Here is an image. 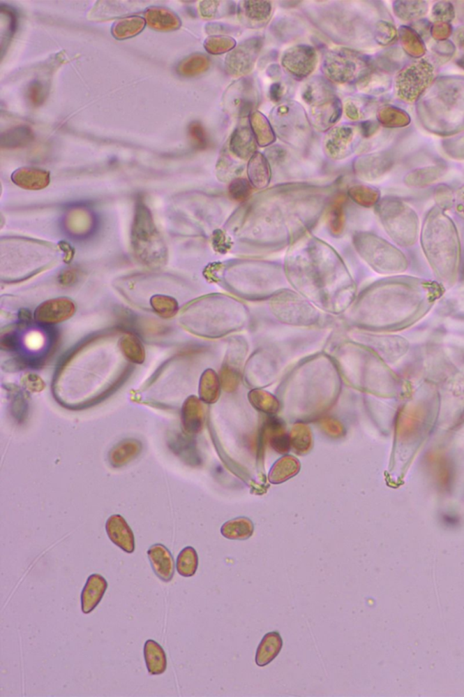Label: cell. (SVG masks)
<instances>
[{"label": "cell", "instance_id": "cell-8", "mask_svg": "<svg viewBox=\"0 0 464 697\" xmlns=\"http://www.w3.org/2000/svg\"><path fill=\"white\" fill-rule=\"evenodd\" d=\"M77 305L73 300L59 297L47 300L36 307L34 318L42 324H57L66 322L74 316Z\"/></svg>", "mask_w": 464, "mask_h": 697}, {"label": "cell", "instance_id": "cell-13", "mask_svg": "<svg viewBox=\"0 0 464 697\" xmlns=\"http://www.w3.org/2000/svg\"><path fill=\"white\" fill-rule=\"evenodd\" d=\"M151 568L160 580L169 583L174 578L175 562L171 551L163 544L151 545L147 551Z\"/></svg>", "mask_w": 464, "mask_h": 697}, {"label": "cell", "instance_id": "cell-43", "mask_svg": "<svg viewBox=\"0 0 464 697\" xmlns=\"http://www.w3.org/2000/svg\"><path fill=\"white\" fill-rule=\"evenodd\" d=\"M287 94V86L282 82H276L269 89V96L274 102H280Z\"/></svg>", "mask_w": 464, "mask_h": 697}, {"label": "cell", "instance_id": "cell-30", "mask_svg": "<svg viewBox=\"0 0 464 697\" xmlns=\"http://www.w3.org/2000/svg\"><path fill=\"white\" fill-rule=\"evenodd\" d=\"M236 9L233 2L202 1L199 4L200 14L207 20L230 16L235 13Z\"/></svg>", "mask_w": 464, "mask_h": 697}, {"label": "cell", "instance_id": "cell-27", "mask_svg": "<svg viewBox=\"0 0 464 697\" xmlns=\"http://www.w3.org/2000/svg\"><path fill=\"white\" fill-rule=\"evenodd\" d=\"M299 469V460H296L295 457H283L273 466L271 474H269V480L273 484L283 483L298 474Z\"/></svg>", "mask_w": 464, "mask_h": 697}, {"label": "cell", "instance_id": "cell-4", "mask_svg": "<svg viewBox=\"0 0 464 697\" xmlns=\"http://www.w3.org/2000/svg\"><path fill=\"white\" fill-rule=\"evenodd\" d=\"M260 100V90L257 82L244 77L228 87L224 93L223 105L230 117L244 118L254 113Z\"/></svg>", "mask_w": 464, "mask_h": 697}, {"label": "cell", "instance_id": "cell-32", "mask_svg": "<svg viewBox=\"0 0 464 697\" xmlns=\"http://www.w3.org/2000/svg\"><path fill=\"white\" fill-rule=\"evenodd\" d=\"M150 305L154 313L163 319H171L178 314L179 304L174 297L156 295L151 297Z\"/></svg>", "mask_w": 464, "mask_h": 697}, {"label": "cell", "instance_id": "cell-10", "mask_svg": "<svg viewBox=\"0 0 464 697\" xmlns=\"http://www.w3.org/2000/svg\"><path fill=\"white\" fill-rule=\"evenodd\" d=\"M257 140L253 130L247 124L239 125L232 133L227 147L230 153L241 161L250 160L256 154Z\"/></svg>", "mask_w": 464, "mask_h": 697}, {"label": "cell", "instance_id": "cell-15", "mask_svg": "<svg viewBox=\"0 0 464 697\" xmlns=\"http://www.w3.org/2000/svg\"><path fill=\"white\" fill-rule=\"evenodd\" d=\"M301 95L309 108L338 98L330 81L321 77L309 80L303 87Z\"/></svg>", "mask_w": 464, "mask_h": 697}, {"label": "cell", "instance_id": "cell-17", "mask_svg": "<svg viewBox=\"0 0 464 697\" xmlns=\"http://www.w3.org/2000/svg\"><path fill=\"white\" fill-rule=\"evenodd\" d=\"M144 20L148 26L156 31L170 32L180 29L181 21L171 9L163 7H151L144 12Z\"/></svg>", "mask_w": 464, "mask_h": 697}, {"label": "cell", "instance_id": "cell-16", "mask_svg": "<svg viewBox=\"0 0 464 697\" xmlns=\"http://www.w3.org/2000/svg\"><path fill=\"white\" fill-rule=\"evenodd\" d=\"M106 589L107 581L101 575L93 574L87 578L86 586L81 594V608L84 614H90L95 610L101 602Z\"/></svg>", "mask_w": 464, "mask_h": 697}, {"label": "cell", "instance_id": "cell-31", "mask_svg": "<svg viewBox=\"0 0 464 697\" xmlns=\"http://www.w3.org/2000/svg\"><path fill=\"white\" fill-rule=\"evenodd\" d=\"M200 397L206 403H214L219 397V380L212 369H207L200 381Z\"/></svg>", "mask_w": 464, "mask_h": 697}, {"label": "cell", "instance_id": "cell-2", "mask_svg": "<svg viewBox=\"0 0 464 697\" xmlns=\"http://www.w3.org/2000/svg\"><path fill=\"white\" fill-rule=\"evenodd\" d=\"M271 125L285 143L305 147L310 138V122L304 109L297 103H282L271 112Z\"/></svg>", "mask_w": 464, "mask_h": 697}, {"label": "cell", "instance_id": "cell-14", "mask_svg": "<svg viewBox=\"0 0 464 697\" xmlns=\"http://www.w3.org/2000/svg\"><path fill=\"white\" fill-rule=\"evenodd\" d=\"M11 180L22 189L38 191L50 184V173L36 168H21L11 175Z\"/></svg>", "mask_w": 464, "mask_h": 697}, {"label": "cell", "instance_id": "cell-9", "mask_svg": "<svg viewBox=\"0 0 464 697\" xmlns=\"http://www.w3.org/2000/svg\"><path fill=\"white\" fill-rule=\"evenodd\" d=\"M343 114V105L338 98L310 108L309 122L318 131H327L335 126Z\"/></svg>", "mask_w": 464, "mask_h": 697}, {"label": "cell", "instance_id": "cell-21", "mask_svg": "<svg viewBox=\"0 0 464 697\" xmlns=\"http://www.w3.org/2000/svg\"><path fill=\"white\" fill-rule=\"evenodd\" d=\"M144 652L145 663L150 675H162L166 671V654L157 642L151 639L145 642Z\"/></svg>", "mask_w": 464, "mask_h": 697}, {"label": "cell", "instance_id": "cell-36", "mask_svg": "<svg viewBox=\"0 0 464 697\" xmlns=\"http://www.w3.org/2000/svg\"><path fill=\"white\" fill-rule=\"evenodd\" d=\"M345 198L344 196H339L338 198L333 202L331 207H330L329 212V224L330 229L333 233L338 235L344 229L345 224V213H344V204Z\"/></svg>", "mask_w": 464, "mask_h": 697}, {"label": "cell", "instance_id": "cell-33", "mask_svg": "<svg viewBox=\"0 0 464 697\" xmlns=\"http://www.w3.org/2000/svg\"><path fill=\"white\" fill-rule=\"evenodd\" d=\"M198 554L193 547L184 548L178 555L176 568L179 574L185 578L193 577L198 569Z\"/></svg>", "mask_w": 464, "mask_h": 697}, {"label": "cell", "instance_id": "cell-38", "mask_svg": "<svg viewBox=\"0 0 464 697\" xmlns=\"http://www.w3.org/2000/svg\"><path fill=\"white\" fill-rule=\"evenodd\" d=\"M290 441L299 453L307 451L309 445H310V435H309L308 429L301 425L295 430H293Z\"/></svg>", "mask_w": 464, "mask_h": 697}, {"label": "cell", "instance_id": "cell-35", "mask_svg": "<svg viewBox=\"0 0 464 697\" xmlns=\"http://www.w3.org/2000/svg\"><path fill=\"white\" fill-rule=\"evenodd\" d=\"M235 47V39L227 36H211L204 41L205 50L212 54L230 52Z\"/></svg>", "mask_w": 464, "mask_h": 697}, {"label": "cell", "instance_id": "cell-5", "mask_svg": "<svg viewBox=\"0 0 464 697\" xmlns=\"http://www.w3.org/2000/svg\"><path fill=\"white\" fill-rule=\"evenodd\" d=\"M263 41L257 36L247 39L236 45L225 59V69L232 77L244 78L254 68L262 50Z\"/></svg>", "mask_w": 464, "mask_h": 697}, {"label": "cell", "instance_id": "cell-37", "mask_svg": "<svg viewBox=\"0 0 464 697\" xmlns=\"http://www.w3.org/2000/svg\"><path fill=\"white\" fill-rule=\"evenodd\" d=\"M251 193V184L244 178L233 179L229 186V195L237 202H244Z\"/></svg>", "mask_w": 464, "mask_h": 697}, {"label": "cell", "instance_id": "cell-12", "mask_svg": "<svg viewBox=\"0 0 464 697\" xmlns=\"http://www.w3.org/2000/svg\"><path fill=\"white\" fill-rule=\"evenodd\" d=\"M106 533L110 541L124 552L132 554L135 550V535L131 527L120 515H113L105 524Z\"/></svg>", "mask_w": 464, "mask_h": 697}, {"label": "cell", "instance_id": "cell-22", "mask_svg": "<svg viewBox=\"0 0 464 697\" xmlns=\"http://www.w3.org/2000/svg\"><path fill=\"white\" fill-rule=\"evenodd\" d=\"M147 25L144 17L131 16L122 18L113 24L111 29L112 35L118 41H124L140 34Z\"/></svg>", "mask_w": 464, "mask_h": 697}, {"label": "cell", "instance_id": "cell-29", "mask_svg": "<svg viewBox=\"0 0 464 697\" xmlns=\"http://www.w3.org/2000/svg\"><path fill=\"white\" fill-rule=\"evenodd\" d=\"M141 450L140 442L129 439L118 444L110 454L112 464L121 467L133 460Z\"/></svg>", "mask_w": 464, "mask_h": 697}, {"label": "cell", "instance_id": "cell-26", "mask_svg": "<svg viewBox=\"0 0 464 697\" xmlns=\"http://www.w3.org/2000/svg\"><path fill=\"white\" fill-rule=\"evenodd\" d=\"M236 159H238L230 153L227 145L224 147L216 166L217 177L220 181H230L244 170V165L239 162L241 160Z\"/></svg>", "mask_w": 464, "mask_h": 697}, {"label": "cell", "instance_id": "cell-39", "mask_svg": "<svg viewBox=\"0 0 464 697\" xmlns=\"http://www.w3.org/2000/svg\"><path fill=\"white\" fill-rule=\"evenodd\" d=\"M350 196L359 205H371L377 200V195L369 188L365 186H354L350 190Z\"/></svg>", "mask_w": 464, "mask_h": 697}, {"label": "cell", "instance_id": "cell-7", "mask_svg": "<svg viewBox=\"0 0 464 697\" xmlns=\"http://www.w3.org/2000/svg\"><path fill=\"white\" fill-rule=\"evenodd\" d=\"M356 130L351 126H340L329 130L324 141V152L329 159H345L353 152L356 145Z\"/></svg>", "mask_w": 464, "mask_h": 697}, {"label": "cell", "instance_id": "cell-19", "mask_svg": "<svg viewBox=\"0 0 464 697\" xmlns=\"http://www.w3.org/2000/svg\"><path fill=\"white\" fill-rule=\"evenodd\" d=\"M248 175L251 186L263 189L269 186L271 178V166L263 154L257 152L248 163Z\"/></svg>", "mask_w": 464, "mask_h": 697}, {"label": "cell", "instance_id": "cell-18", "mask_svg": "<svg viewBox=\"0 0 464 697\" xmlns=\"http://www.w3.org/2000/svg\"><path fill=\"white\" fill-rule=\"evenodd\" d=\"M204 420V412L201 402L195 396H190L185 401L181 409V421L188 434L201 432Z\"/></svg>", "mask_w": 464, "mask_h": 697}, {"label": "cell", "instance_id": "cell-25", "mask_svg": "<svg viewBox=\"0 0 464 697\" xmlns=\"http://www.w3.org/2000/svg\"><path fill=\"white\" fill-rule=\"evenodd\" d=\"M118 347L129 362L135 363V365H142L144 362V347L137 336L132 335V333H126L120 338Z\"/></svg>", "mask_w": 464, "mask_h": 697}, {"label": "cell", "instance_id": "cell-34", "mask_svg": "<svg viewBox=\"0 0 464 697\" xmlns=\"http://www.w3.org/2000/svg\"><path fill=\"white\" fill-rule=\"evenodd\" d=\"M32 139L31 130L27 126H20L9 130L7 134L3 135L1 145L3 147H20L29 144Z\"/></svg>", "mask_w": 464, "mask_h": 697}, {"label": "cell", "instance_id": "cell-42", "mask_svg": "<svg viewBox=\"0 0 464 697\" xmlns=\"http://www.w3.org/2000/svg\"><path fill=\"white\" fill-rule=\"evenodd\" d=\"M29 99L32 104L40 105L44 100L43 86L39 82H33L29 87Z\"/></svg>", "mask_w": 464, "mask_h": 697}, {"label": "cell", "instance_id": "cell-28", "mask_svg": "<svg viewBox=\"0 0 464 697\" xmlns=\"http://www.w3.org/2000/svg\"><path fill=\"white\" fill-rule=\"evenodd\" d=\"M210 59L202 54H194L186 57L178 65L177 72L184 77H196L210 68Z\"/></svg>", "mask_w": 464, "mask_h": 697}, {"label": "cell", "instance_id": "cell-24", "mask_svg": "<svg viewBox=\"0 0 464 697\" xmlns=\"http://www.w3.org/2000/svg\"><path fill=\"white\" fill-rule=\"evenodd\" d=\"M220 532L224 538L232 541H246L253 535L254 525L253 521L248 518H237L224 524Z\"/></svg>", "mask_w": 464, "mask_h": 697}, {"label": "cell", "instance_id": "cell-1", "mask_svg": "<svg viewBox=\"0 0 464 697\" xmlns=\"http://www.w3.org/2000/svg\"><path fill=\"white\" fill-rule=\"evenodd\" d=\"M133 253L142 265L159 268L167 262V248L149 209L142 203L136 207L131 233Z\"/></svg>", "mask_w": 464, "mask_h": 697}, {"label": "cell", "instance_id": "cell-3", "mask_svg": "<svg viewBox=\"0 0 464 697\" xmlns=\"http://www.w3.org/2000/svg\"><path fill=\"white\" fill-rule=\"evenodd\" d=\"M365 57L347 48H336L324 54L322 71L327 80L336 84H351L366 75Z\"/></svg>", "mask_w": 464, "mask_h": 697}, {"label": "cell", "instance_id": "cell-20", "mask_svg": "<svg viewBox=\"0 0 464 697\" xmlns=\"http://www.w3.org/2000/svg\"><path fill=\"white\" fill-rule=\"evenodd\" d=\"M283 645L281 636L278 632H271L265 635L257 647L255 661L259 666H268L280 654Z\"/></svg>", "mask_w": 464, "mask_h": 697}, {"label": "cell", "instance_id": "cell-23", "mask_svg": "<svg viewBox=\"0 0 464 697\" xmlns=\"http://www.w3.org/2000/svg\"><path fill=\"white\" fill-rule=\"evenodd\" d=\"M250 129L260 147H268L274 143L276 135L271 123L260 112H254L250 118Z\"/></svg>", "mask_w": 464, "mask_h": 697}, {"label": "cell", "instance_id": "cell-6", "mask_svg": "<svg viewBox=\"0 0 464 697\" xmlns=\"http://www.w3.org/2000/svg\"><path fill=\"white\" fill-rule=\"evenodd\" d=\"M281 64L293 78L303 80L309 77L317 68V54L310 45H297L285 51Z\"/></svg>", "mask_w": 464, "mask_h": 697}, {"label": "cell", "instance_id": "cell-40", "mask_svg": "<svg viewBox=\"0 0 464 697\" xmlns=\"http://www.w3.org/2000/svg\"><path fill=\"white\" fill-rule=\"evenodd\" d=\"M189 135L193 143L200 149H203V148L207 147V135H206L205 130L201 124L198 122L190 124L189 126Z\"/></svg>", "mask_w": 464, "mask_h": 697}, {"label": "cell", "instance_id": "cell-11", "mask_svg": "<svg viewBox=\"0 0 464 697\" xmlns=\"http://www.w3.org/2000/svg\"><path fill=\"white\" fill-rule=\"evenodd\" d=\"M237 9L239 20L250 29L265 26L272 13L271 3L268 1H242Z\"/></svg>", "mask_w": 464, "mask_h": 697}, {"label": "cell", "instance_id": "cell-41", "mask_svg": "<svg viewBox=\"0 0 464 697\" xmlns=\"http://www.w3.org/2000/svg\"><path fill=\"white\" fill-rule=\"evenodd\" d=\"M287 435L284 434V433H280V434L275 435V437L271 439L272 447L275 448L278 453H286L290 450L291 441Z\"/></svg>", "mask_w": 464, "mask_h": 697}]
</instances>
